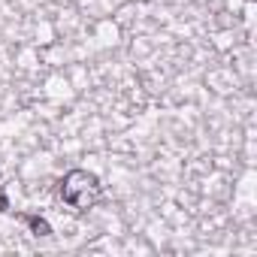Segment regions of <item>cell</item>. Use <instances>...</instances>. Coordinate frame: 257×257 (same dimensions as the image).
<instances>
[{"label":"cell","instance_id":"cell-1","mask_svg":"<svg viewBox=\"0 0 257 257\" xmlns=\"http://www.w3.org/2000/svg\"><path fill=\"white\" fill-rule=\"evenodd\" d=\"M58 197L73 209V212H88L100 203L103 188L100 179L88 170H70L61 182H58Z\"/></svg>","mask_w":257,"mask_h":257},{"label":"cell","instance_id":"cell-2","mask_svg":"<svg viewBox=\"0 0 257 257\" xmlns=\"http://www.w3.org/2000/svg\"><path fill=\"white\" fill-rule=\"evenodd\" d=\"M19 218L34 230V236H52V224H49L46 218H40V215H28V212H22Z\"/></svg>","mask_w":257,"mask_h":257},{"label":"cell","instance_id":"cell-3","mask_svg":"<svg viewBox=\"0 0 257 257\" xmlns=\"http://www.w3.org/2000/svg\"><path fill=\"white\" fill-rule=\"evenodd\" d=\"M0 212H7V194L0 191Z\"/></svg>","mask_w":257,"mask_h":257}]
</instances>
